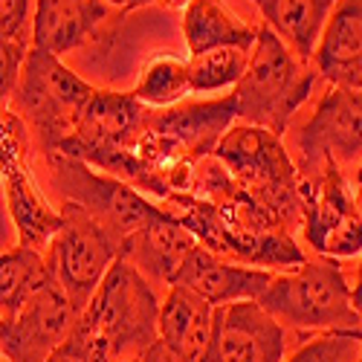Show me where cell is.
<instances>
[{"label": "cell", "instance_id": "obj_1", "mask_svg": "<svg viewBox=\"0 0 362 362\" xmlns=\"http://www.w3.org/2000/svg\"><path fill=\"white\" fill-rule=\"evenodd\" d=\"M235 122V93L151 110L122 180L151 200H160L171 192H189L194 165L215 154L218 142Z\"/></svg>", "mask_w": 362, "mask_h": 362}, {"label": "cell", "instance_id": "obj_2", "mask_svg": "<svg viewBox=\"0 0 362 362\" xmlns=\"http://www.w3.org/2000/svg\"><path fill=\"white\" fill-rule=\"evenodd\" d=\"M215 157L258 200L276 226L293 235L301 232V171L279 134L238 119L218 142Z\"/></svg>", "mask_w": 362, "mask_h": 362}, {"label": "cell", "instance_id": "obj_3", "mask_svg": "<svg viewBox=\"0 0 362 362\" xmlns=\"http://www.w3.org/2000/svg\"><path fill=\"white\" fill-rule=\"evenodd\" d=\"M316 78L319 70L313 62L298 58L273 29L261 23L250 67L232 90L238 99V119L284 136L298 107L310 99Z\"/></svg>", "mask_w": 362, "mask_h": 362}, {"label": "cell", "instance_id": "obj_4", "mask_svg": "<svg viewBox=\"0 0 362 362\" xmlns=\"http://www.w3.org/2000/svg\"><path fill=\"white\" fill-rule=\"evenodd\" d=\"M258 305L298 334L362 327L354 284H348L342 264L325 255H308L301 267L276 273Z\"/></svg>", "mask_w": 362, "mask_h": 362}, {"label": "cell", "instance_id": "obj_5", "mask_svg": "<svg viewBox=\"0 0 362 362\" xmlns=\"http://www.w3.org/2000/svg\"><path fill=\"white\" fill-rule=\"evenodd\" d=\"M96 90L99 87L87 84L76 70H70L62 55L33 47L15 96L6 105H12L29 122L33 139L47 163L76 134Z\"/></svg>", "mask_w": 362, "mask_h": 362}, {"label": "cell", "instance_id": "obj_6", "mask_svg": "<svg viewBox=\"0 0 362 362\" xmlns=\"http://www.w3.org/2000/svg\"><path fill=\"white\" fill-rule=\"evenodd\" d=\"M148 281L142 269L122 255L81 313V322L110 351L113 362L142 359L160 342L163 301Z\"/></svg>", "mask_w": 362, "mask_h": 362}, {"label": "cell", "instance_id": "obj_7", "mask_svg": "<svg viewBox=\"0 0 362 362\" xmlns=\"http://www.w3.org/2000/svg\"><path fill=\"white\" fill-rule=\"evenodd\" d=\"M62 215L64 223L44 255L58 284L73 298L76 310L84 313L110 267L125 255V244L81 203L64 200Z\"/></svg>", "mask_w": 362, "mask_h": 362}, {"label": "cell", "instance_id": "obj_8", "mask_svg": "<svg viewBox=\"0 0 362 362\" xmlns=\"http://www.w3.org/2000/svg\"><path fill=\"white\" fill-rule=\"evenodd\" d=\"M301 200L305 215L298 238L305 240V250L337 261L362 255V212L356 203V186L339 165L301 174Z\"/></svg>", "mask_w": 362, "mask_h": 362}, {"label": "cell", "instance_id": "obj_9", "mask_svg": "<svg viewBox=\"0 0 362 362\" xmlns=\"http://www.w3.org/2000/svg\"><path fill=\"white\" fill-rule=\"evenodd\" d=\"M52 186L64 200L81 203L90 215H96L122 244L148 223V218L157 212V203L142 194L128 180L99 171L90 163L67 154H55L47 160Z\"/></svg>", "mask_w": 362, "mask_h": 362}, {"label": "cell", "instance_id": "obj_10", "mask_svg": "<svg viewBox=\"0 0 362 362\" xmlns=\"http://www.w3.org/2000/svg\"><path fill=\"white\" fill-rule=\"evenodd\" d=\"M296 163L301 174L339 165L354 180L362 165V87L327 84L296 134Z\"/></svg>", "mask_w": 362, "mask_h": 362}, {"label": "cell", "instance_id": "obj_11", "mask_svg": "<svg viewBox=\"0 0 362 362\" xmlns=\"http://www.w3.org/2000/svg\"><path fill=\"white\" fill-rule=\"evenodd\" d=\"M148 113L151 107H145L134 93L96 90L76 134L64 142L58 154L78 157L99 171L125 177Z\"/></svg>", "mask_w": 362, "mask_h": 362}, {"label": "cell", "instance_id": "obj_12", "mask_svg": "<svg viewBox=\"0 0 362 362\" xmlns=\"http://www.w3.org/2000/svg\"><path fill=\"white\" fill-rule=\"evenodd\" d=\"M78 310L67 290L52 276L26 305L0 319V351L6 362H47L62 348L78 325Z\"/></svg>", "mask_w": 362, "mask_h": 362}, {"label": "cell", "instance_id": "obj_13", "mask_svg": "<svg viewBox=\"0 0 362 362\" xmlns=\"http://www.w3.org/2000/svg\"><path fill=\"white\" fill-rule=\"evenodd\" d=\"M215 356L221 362H284L287 327L258 301L218 308Z\"/></svg>", "mask_w": 362, "mask_h": 362}, {"label": "cell", "instance_id": "obj_14", "mask_svg": "<svg viewBox=\"0 0 362 362\" xmlns=\"http://www.w3.org/2000/svg\"><path fill=\"white\" fill-rule=\"evenodd\" d=\"M273 276H276L273 269L229 261L223 255H215L212 250H206L203 244H197L189 252L186 264L180 267L174 284H183L200 293L215 308H226V305H235V301H258L267 293Z\"/></svg>", "mask_w": 362, "mask_h": 362}, {"label": "cell", "instance_id": "obj_15", "mask_svg": "<svg viewBox=\"0 0 362 362\" xmlns=\"http://www.w3.org/2000/svg\"><path fill=\"white\" fill-rule=\"evenodd\" d=\"M218 308L200 293L171 284L160 308V342L180 362H203L215 348Z\"/></svg>", "mask_w": 362, "mask_h": 362}, {"label": "cell", "instance_id": "obj_16", "mask_svg": "<svg viewBox=\"0 0 362 362\" xmlns=\"http://www.w3.org/2000/svg\"><path fill=\"white\" fill-rule=\"evenodd\" d=\"M0 171H4V194L12 226L18 232V244L47 252V247L64 223L62 206L55 209L47 200L26 163H0Z\"/></svg>", "mask_w": 362, "mask_h": 362}, {"label": "cell", "instance_id": "obj_17", "mask_svg": "<svg viewBox=\"0 0 362 362\" xmlns=\"http://www.w3.org/2000/svg\"><path fill=\"white\" fill-rule=\"evenodd\" d=\"M327 84L362 87V0H337L313 52Z\"/></svg>", "mask_w": 362, "mask_h": 362}, {"label": "cell", "instance_id": "obj_18", "mask_svg": "<svg viewBox=\"0 0 362 362\" xmlns=\"http://www.w3.org/2000/svg\"><path fill=\"white\" fill-rule=\"evenodd\" d=\"M197 247V238L174 218H168L163 209H157L148 218V223L128 240L125 258L136 264L151 281L174 284L180 267L186 264L189 252Z\"/></svg>", "mask_w": 362, "mask_h": 362}, {"label": "cell", "instance_id": "obj_19", "mask_svg": "<svg viewBox=\"0 0 362 362\" xmlns=\"http://www.w3.org/2000/svg\"><path fill=\"white\" fill-rule=\"evenodd\" d=\"M107 0H35V47L67 55L96 35L107 18Z\"/></svg>", "mask_w": 362, "mask_h": 362}, {"label": "cell", "instance_id": "obj_20", "mask_svg": "<svg viewBox=\"0 0 362 362\" xmlns=\"http://www.w3.org/2000/svg\"><path fill=\"white\" fill-rule=\"evenodd\" d=\"M255 23L238 18L223 0H189L183 9V38L192 55L218 47H255Z\"/></svg>", "mask_w": 362, "mask_h": 362}, {"label": "cell", "instance_id": "obj_21", "mask_svg": "<svg viewBox=\"0 0 362 362\" xmlns=\"http://www.w3.org/2000/svg\"><path fill=\"white\" fill-rule=\"evenodd\" d=\"M264 23L305 62H313L322 29L337 0H252Z\"/></svg>", "mask_w": 362, "mask_h": 362}, {"label": "cell", "instance_id": "obj_22", "mask_svg": "<svg viewBox=\"0 0 362 362\" xmlns=\"http://www.w3.org/2000/svg\"><path fill=\"white\" fill-rule=\"evenodd\" d=\"M33 21V0H0V99L4 105L15 96L23 64L35 47Z\"/></svg>", "mask_w": 362, "mask_h": 362}, {"label": "cell", "instance_id": "obj_23", "mask_svg": "<svg viewBox=\"0 0 362 362\" xmlns=\"http://www.w3.org/2000/svg\"><path fill=\"white\" fill-rule=\"evenodd\" d=\"M52 279L47 255L35 247L15 244L0 255V319L15 316L26 298Z\"/></svg>", "mask_w": 362, "mask_h": 362}, {"label": "cell", "instance_id": "obj_24", "mask_svg": "<svg viewBox=\"0 0 362 362\" xmlns=\"http://www.w3.org/2000/svg\"><path fill=\"white\" fill-rule=\"evenodd\" d=\"M131 93L151 110H165L186 102L192 93V67L177 55H154L139 70Z\"/></svg>", "mask_w": 362, "mask_h": 362}, {"label": "cell", "instance_id": "obj_25", "mask_svg": "<svg viewBox=\"0 0 362 362\" xmlns=\"http://www.w3.org/2000/svg\"><path fill=\"white\" fill-rule=\"evenodd\" d=\"M250 47H218L189 58L192 93H223L235 90L250 67Z\"/></svg>", "mask_w": 362, "mask_h": 362}, {"label": "cell", "instance_id": "obj_26", "mask_svg": "<svg viewBox=\"0 0 362 362\" xmlns=\"http://www.w3.org/2000/svg\"><path fill=\"white\" fill-rule=\"evenodd\" d=\"M284 362H359L356 330H319L301 339Z\"/></svg>", "mask_w": 362, "mask_h": 362}, {"label": "cell", "instance_id": "obj_27", "mask_svg": "<svg viewBox=\"0 0 362 362\" xmlns=\"http://www.w3.org/2000/svg\"><path fill=\"white\" fill-rule=\"evenodd\" d=\"M47 362H113V359H110V351L93 334H90V327L78 316V325L70 334V339L58 348Z\"/></svg>", "mask_w": 362, "mask_h": 362}, {"label": "cell", "instance_id": "obj_28", "mask_svg": "<svg viewBox=\"0 0 362 362\" xmlns=\"http://www.w3.org/2000/svg\"><path fill=\"white\" fill-rule=\"evenodd\" d=\"M142 362H180V359H177V356H174L163 342H157L154 348H151V351L142 356Z\"/></svg>", "mask_w": 362, "mask_h": 362}, {"label": "cell", "instance_id": "obj_29", "mask_svg": "<svg viewBox=\"0 0 362 362\" xmlns=\"http://www.w3.org/2000/svg\"><path fill=\"white\" fill-rule=\"evenodd\" d=\"M107 4L113 6V9H119V12H134V9H145V6H154V4H160V0H107Z\"/></svg>", "mask_w": 362, "mask_h": 362}, {"label": "cell", "instance_id": "obj_30", "mask_svg": "<svg viewBox=\"0 0 362 362\" xmlns=\"http://www.w3.org/2000/svg\"><path fill=\"white\" fill-rule=\"evenodd\" d=\"M354 305H356V310L362 316V255L356 261V273H354Z\"/></svg>", "mask_w": 362, "mask_h": 362}, {"label": "cell", "instance_id": "obj_31", "mask_svg": "<svg viewBox=\"0 0 362 362\" xmlns=\"http://www.w3.org/2000/svg\"><path fill=\"white\" fill-rule=\"evenodd\" d=\"M354 186H362V165H359L356 174H354Z\"/></svg>", "mask_w": 362, "mask_h": 362}, {"label": "cell", "instance_id": "obj_32", "mask_svg": "<svg viewBox=\"0 0 362 362\" xmlns=\"http://www.w3.org/2000/svg\"><path fill=\"white\" fill-rule=\"evenodd\" d=\"M356 339H359V362H362V327H356Z\"/></svg>", "mask_w": 362, "mask_h": 362}, {"label": "cell", "instance_id": "obj_33", "mask_svg": "<svg viewBox=\"0 0 362 362\" xmlns=\"http://www.w3.org/2000/svg\"><path fill=\"white\" fill-rule=\"evenodd\" d=\"M356 203H359V212H362V186H356Z\"/></svg>", "mask_w": 362, "mask_h": 362}, {"label": "cell", "instance_id": "obj_34", "mask_svg": "<svg viewBox=\"0 0 362 362\" xmlns=\"http://www.w3.org/2000/svg\"><path fill=\"white\" fill-rule=\"evenodd\" d=\"M203 362H221V359H218V356H215V351H212V354H209V356H206Z\"/></svg>", "mask_w": 362, "mask_h": 362}, {"label": "cell", "instance_id": "obj_35", "mask_svg": "<svg viewBox=\"0 0 362 362\" xmlns=\"http://www.w3.org/2000/svg\"><path fill=\"white\" fill-rule=\"evenodd\" d=\"M119 362H142V359H119Z\"/></svg>", "mask_w": 362, "mask_h": 362}]
</instances>
